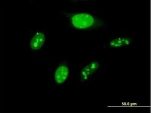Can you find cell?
Listing matches in <instances>:
<instances>
[{
    "mask_svg": "<svg viewBox=\"0 0 151 113\" xmlns=\"http://www.w3.org/2000/svg\"><path fill=\"white\" fill-rule=\"evenodd\" d=\"M68 28L78 32L104 30L108 27L107 21L91 11H67L61 10Z\"/></svg>",
    "mask_w": 151,
    "mask_h": 113,
    "instance_id": "cell-1",
    "label": "cell"
},
{
    "mask_svg": "<svg viewBox=\"0 0 151 113\" xmlns=\"http://www.w3.org/2000/svg\"><path fill=\"white\" fill-rule=\"evenodd\" d=\"M49 45V33L47 30L37 28L30 31L27 40V49L33 56L44 54Z\"/></svg>",
    "mask_w": 151,
    "mask_h": 113,
    "instance_id": "cell-4",
    "label": "cell"
},
{
    "mask_svg": "<svg viewBox=\"0 0 151 113\" xmlns=\"http://www.w3.org/2000/svg\"><path fill=\"white\" fill-rule=\"evenodd\" d=\"M74 75V70L67 58L55 61L50 73L52 84L58 88L68 85Z\"/></svg>",
    "mask_w": 151,
    "mask_h": 113,
    "instance_id": "cell-3",
    "label": "cell"
},
{
    "mask_svg": "<svg viewBox=\"0 0 151 113\" xmlns=\"http://www.w3.org/2000/svg\"><path fill=\"white\" fill-rule=\"evenodd\" d=\"M135 43L132 36L116 35L108 37L103 43L104 50L108 49H126L132 47Z\"/></svg>",
    "mask_w": 151,
    "mask_h": 113,
    "instance_id": "cell-5",
    "label": "cell"
},
{
    "mask_svg": "<svg viewBox=\"0 0 151 113\" xmlns=\"http://www.w3.org/2000/svg\"><path fill=\"white\" fill-rule=\"evenodd\" d=\"M103 61L100 58L85 60L74 70V76L80 85H90L93 80L103 72Z\"/></svg>",
    "mask_w": 151,
    "mask_h": 113,
    "instance_id": "cell-2",
    "label": "cell"
}]
</instances>
